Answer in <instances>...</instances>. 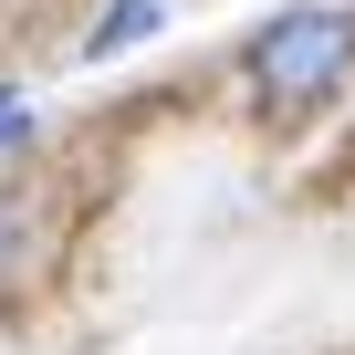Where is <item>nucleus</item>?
Listing matches in <instances>:
<instances>
[{
  "instance_id": "20e7f679",
  "label": "nucleus",
  "mask_w": 355,
  "mask_h": 355,
  "mask_svg": "<svg viewBox=\"0 0 355 355\" xmlns=\"http://www.w3.org/2000/svg\"><path fill=\"white\" fill-rule=\"evenodd\" d=\"M21 136H32V105H21L11 84H0V146H21Z\"/></svg>"
},
{
  "instance_id": "7ed1b4c3",
  "label": "nucleus",
  "mask_w": 355,
  "mask_h": 355,
  "mask_svg": "<svg viewBox=\"0 0 355 355\" xmlns=\"http://www.w3.org/2000/svg\"><path fill=\"white\" fill-rule=\"evenodd\" d=\"M21 251H32V220H21V199H11V189H0V282L21 272Z\"/></svg>"
},
{
  "instance_id": "f03ea898",
  "label": "nucleus",
  "mask_w": 355,
  "mask_h": 355,
  "mask_svg": "<svg viewBox=\"0 0 355 355\" xmlns=\"http://www.w3.org/2000/svg\"><path fill=\"white\" fill-rule=\"evenodd\" d=\"M146 32H157V0H115V11H105V21L84 32V53L105 63V53H125V42H146Z\"/></svg>"
},
{
  "instance_id": "f257e3e1",
  "label": "nucleus",
  "mask_w": 355,
  "mask_h": 355,
  "mask_svg": "<svg viewBox=\"0 0 355 355\" xmlns=\"http://www.w3.org/2000/svg\"><path fill=\"white\" fill-rule=\"evenodd\" d=\"M345 73H355V11H272V21L251 32V84H261V105H282V115L324 105Z\"/></svg>"
}]
</instances>
